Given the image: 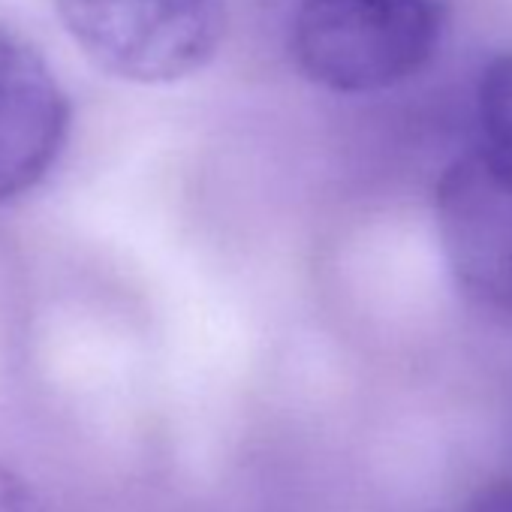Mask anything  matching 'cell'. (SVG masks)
Segmentation results:
<instances>
[{
    "mask_svg": "<svg viewBox=\"0 0 512 512\" xmlns=\"http://www.w3.org/2000/svg\"><path fill=\"white\" fill-rule=\"evenodd\" d=\"M440 37V0H302L290 52L308 82L362 97L419 76Z\"/></svg>",
    "mask_w": 512,
    "mask_h": 512,
    "instance_id": "cell-1",
    "label": "cell"
},
{
    "mask_svg": "<svg viewBox=\"0 0 512 512\" xmlns=\"http://www.w3.org/2000/svg\"><path fill=\"white\" fill-rule=\"evenodd\" d=\"M73 43L103 73L172 85L205 70L223 46L226 0H55Z\"/></svg>",
    "mask_w": 512,
    "mask_h": 512,
    "instance_id": "cell-2",
    "label": "cell"
},
{
    "mask_svg": "<svg viewBox=\"0 0 512 512\" xmlns=\"http://www.w3.org/2000/svg\"><path fill=\"white\" fill-rule=\"evenodd\" d=\"M434 223L455 287L512 317V172L482 148L452 160L434 187Z\"/></svg>",
    "mask_w": 512,
    "mask_h": 512,
    "instance_id": "cell-3",
    "label": "cell"
},
{
    "mask_svg": "<svg viewBox=\"0 0 512 512\" xmlns=\"http://www.w3.org/2000/svg\"><path fill=\"white\" fill-rule=\"evenodd\" d=\"M67 127L70 106L43 55L0 28V205L46 178Z\"/></svg>",
    "mask_w": 512,
    "mask_h": 512,
    "instance_id": "cell-4",
    "label": "cell"
},
{
    "mask_svg": "<svg viewBox=\"0 0 512 512\" xmlns=\"http://www.w3.org/2000/svg\"><path fill=\"white\" fill-rule=\"evenodd\" d=\"M476 112L485 154L512 172V52L485 64L476 85Z\"/></svg>",
    "mask_w": 512,
    "mask_h": 512,
    "instance_id": "cell-5",
    "label": "cell"
},
{
    "mask_svg": "<svg viewBox=\"0 0 512 512\" xmlns=\"http://www.w3.org/2000/svg\"><path fill=\"white\" fill-rule=\"evenodd\" d=\"M0 512H34V491L7 464H0Z\"/></svg>",
    "mask_w": 512,
    "mask_h": 512,
    "instance_id": "cell-6",
    "label": "cell"
},
{
    "mask_svg": "<svg viewBox=\"0 0 512 512\" xmlns=\"http://www.w3.org/2000/svg\"><path fill=\"white\" fill-rule=\"evenodd\" d=\"M467 512H512V479L488 485Z\"/></svg>",
    "mask_w": 512,
    "mask_h": 512,
    "instance_id": "cell-7",
    "label": "cell"
}]
</instances>
